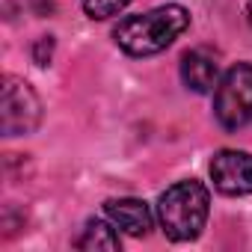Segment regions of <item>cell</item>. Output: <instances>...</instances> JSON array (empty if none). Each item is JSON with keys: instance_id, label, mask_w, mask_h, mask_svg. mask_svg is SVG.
<instances>
[{"instance_id": "cell-1", "label": "cell", "mask_w": 252, "mask_h": 252, "mask_svg": "<svg viewBox=\"0 0 252 252\" xmlns=\"http://www.w3.org/2000/svg\"><path fill=\"white\" fill-rule=\"evenodd\" d=\"M187 27H190V12L178 3H166L140 15L122 18L113 27V39L131 57H152L166 51Z\"/></svg>"}, {"instance_id": "cell-2", "label": "cell", "mask_w": 252, "mask_h": 252, "mask_svg": "<svg viewBox=\"0 0 252 252\" xmlns=\"http://www.w3.org/2000/svg\"><path fill=\"white\" fill-rule=\"evenodd\" d=\"M211 214V193L202 181H178L158 199V222L175 243L196 240Z\"/></svg>"}, {"instance_id": "cell-3", "label": "cell", "mask_w": 252, "mask_h": 252, "mask_svg": "<svg viewBox=\"0 0 252 252\" xmlns=\"http://www.w3.org/2000/svg\"><path fill=\"white\" fill-rule=\"evenodd\" d=\"M214 116L225 131H240L252 122V63H234L220 77Z\"/></svg>"}, {"instance_id": "cell-4", "label": "cell", "mask_w": 252, "mask_h": 252, "mask_svg": "<svg viewBox=\"0 0 252 252\" xmlns=\"http://www.w3.org/2000/svg\"><path fill=\"white\" fill-rule=\"evenodd\" d=\"M39 122H42V101L36 89L21 77L6 74L3 89H0V131H3V137L33 134Z\"/></svg>"}, {"instance_id": "cell-5", "label": "cell", "mask_w": 252, "mask_h": 252, "mask_svg": "<svg viewBox=\"0 0 252 252\" xmlns=\"http://www.w3.org/2000/svg\"><path fill=\"white\" fill-rule=\"evenodd\" d=\"M211 181L222 196H252V155L222 149L211 160Z\"/></svg>"}, {"instance_id": "cell-6", "label": "cell", "mask_w": 252, "mask_h": 252, "mask_svg": "<svg viewBox=\"0 0 252 252\" xmlns=\"http://www.w3.org/2000/svg\"><path fill=\"white\" fill-rule=\"evenodd\" d=\"M104 214L116 228L128 231L131 237H146L155 222L152 208L143 199H110L104 202Z\"/></svg>"}, {"instance_id": "cell-7", "label": "cell", "mask_w": 252, "mask_h": 252, "mask_svg": "<svg viewBox=\"0 0 252 252\" xmlns=\"http://www.w3.org/2000/svg\"><path fill=\"white\" fill-rule=\"evenodd\" d=\"M181 80H184L187 89H193L199 95L211 92L220 83V63H217V57H211L202 48L187 51L181 57Z\"/></svg>"}, {"instance_id": "cell-8", "label": "cell", "mask_w": 252, "mask_h": 252, "mask_svg": "<svg viewBox=\"0 0 252 252\" xmlns=\"http://www.w3.org/2000/svg\"><path fill=\"white\" fill-rule=\"evenodd\" d=\"M74 246H77V249H110V252H113V249L122 246V240H119V231H116L113 222L89 220L86 228H83V234L77 237Z\"/></svg>"}, {"instance_id": "cell-9", "label": "cell", "mask_w": 252, "mask_h": 252, "mask_svg": "<svg viewBox=\"0 0 252 252\" xmlns=\"http://www.w3.org/2000/svg\"><path fill=\"white\" fill-rule=\"evenodd\" d=\"M131 0H83V12L92 18V21H107L113 15H119Z\"/></svg>"}, {"instance_id": "cell-10", "label": "cell", "mask_w": 252, "mask_h": 252, "mask_svg": "<svg viewBox=\"0 0 252 252\" xmlns=\"http://www.w3.org/2000/svg\"><path fill=\"white\" fill-rule=\"evenodd\" d=\"M51 54H54V39H51V36H42V39L33 45V63H36V65H48V63H51Z\"/></svg>"}, {"instance_id": "cell-11", "label": "cell", "mask_w": 252, "mask_h": 252, "mask_svg": "<svg viewBox=\"0 0 252 252\" xmlns=\"http://www.w3.org/2000/svg\"><path fill=\"white\" fill-rule=\"evenodd\" d=\"M246 21L252 24V0H246Z\"/></svg>"}]
</instances>
